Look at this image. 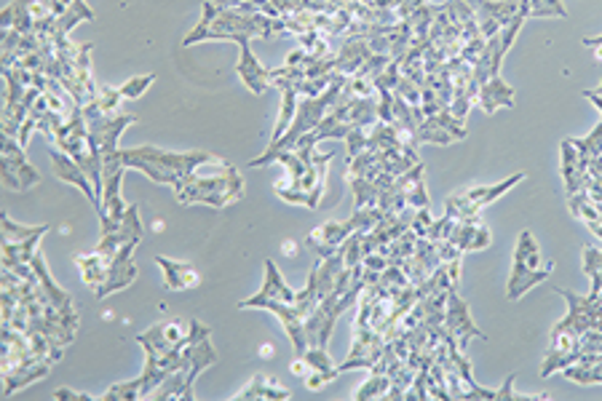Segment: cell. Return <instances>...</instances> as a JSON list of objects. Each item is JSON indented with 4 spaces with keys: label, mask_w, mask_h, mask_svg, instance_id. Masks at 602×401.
<instances>
[{
    "label": "cell",
    "mask_w": 602,
    "mask_h": 401,
    "mask_svg": "<svg viewBox=\"0 0 602 401\" xmlns=\"http://www.w3.org/2000/svg\"><path fill=\"white\" fill-rule=\"evenodd\" d=\"M428 369H431V366H420V369L415 372V380H412V385H410V390H407L404 398H412V401H426V398H431V393H428Z\"/></svg>",
    "instance_id": "obj_36"
},
{
    "label": "cell",
    "mask_w": 602,
    "mask_h": 401,
    "mask_svg": "<svg viewBox=\"0 0 602 401\" xmlns=\"http://www.w3.org/2000/svg\"><path fill=\"white\" fill-rule=\"evenodd\" d=\"M142 398V380L134 377L129 382H118V385H110L107 393H102L97 401H137Z\"/></svg>",
    "instance_id": "obj_31"
},
{
    "label": "cell",
    "mask_w": 602,
    "mask_h": 401,
    "mask_svg": "<svg viewBox=\"0 0 602 401\" xmlns=\"http://www.w3.org/2000/svg\"><path fill=\"white\" fill-rule=\"evenodd\" d=\"M367 128H362V126H351L348 128V137H346V150H348V156H346V166L367 148Z\"/></svg>",
    "instance_id": "obj_35"
},
{
    "label": "cell",
    "mask_w": 602,
    "mask_h": 401,
    "mask_svg": "<svg viewBox=\"0 0 602 401\" xmlns=\"http://www.w3.org/2000/svg\"><path fill=\"white\" fill-rule=\"evenodd\" d=\"M188 332H191V324H183L180 319H175V321H164V324H156V327L139 332L137 343L142 345V351H153L159 356H167L175 348H183L188 343Z\"/></svg>",
    "instance_id": "obj_11"
},
{
    "label": "cell",
    "mask_w": 602,
    "mask_h": 401,
    "mask_svg": "<svg viewBox=\"0 0 602 401\" xmlns=\"http://www.w3.org/2000/svg\"><path fill=\"white\" fill-rule=\"evenodd\" d=\"M175 198L180 204H207L215 209L231 206L244 198V177L236 166L223 164L209 177H185L175 185Z\"/></svg>",
    "instance_id": "obj_4"
},
{
    "label": "cell",
    "mask_w": 602,
    "mask_h": 401,
    "mask_svg": "<svg viewBox=\"0 0 602 401\" xmlns=\"http://www.w3.org/2000/svg\"><path fill=\"white\" fill-rule=\"evenodd\" d=\"M306 372H309V364L297 356V359H294V364H292V374H297V377H300V374H306Z\"/></svg>",
    "instance_id": "obj_42"
},
{
    "label": "cell",
    "mask_w": 602,
    "mask_h": 401,
    "mask_svg": "<svg viewBox=\"0 0 602 401\" xmlns=\"http://www.w3.org/2000/svg\"><path fill=\"white\" fill-rule=\"evenodd\" d=\"M102 112H121V102H123V94H121V89H110V86H99V91H97V96L91 99Z\"/></svg>",
    "instance_id": "obj_34"
},
{
    "label": "cell",
    "mask_w": 602,
    "mask_h": 401,
    "mask_svg": "<svg viewBox=\"0 0 602 401\" xmlns=\"http://www.w3.org/2000/svg\"><path fill=\"white\" fill-rule=\"evenodd\" d=\"M407 204L415 206V209H428V206H431L428 193H426V185H423V177L415 180V182L410 185V190H407Z\"/></svg>",
    "instance_id": "obj_38"
},
{
    "label": "cell",
    "mask_w": 602,
    "mask_h": 401,
    "mask_svg": "<svg viewBox=\"0 0 602 401\" xmlns=\"http://www.w3.org/2000/svg\"><path fill=\"white\" fill-rule=\"evenodd\" d=\"M4 30H20V33H35V17H33V0H12V4L0 14Z\"/></svg>",
    "instance_id": "obj_20"
},
{
    "label": "cell",
    "mask_w": 602,
    "mask_h": 401,
    "mask_svg": "<svg viewBox=\"0 0 602 401\" xmlns=\"http://www.w3.org/2000/svg\"><path fill=\"white\" fill-rule=\"evenodd\" d=\"M581 271L583 276L591 281V289H589V297L599 300V292H602V249H594V246H583V257H581Z\"/></svg>",
    "instance_id": "obj_24"
},
{
    "label": "cell",
    "mask_w": 602,
    "mask_h": 401,
    "mask_svg": "<svg viewBox=\"0 0 602 401\" xmlns=\"http://www.w3.org/2000/svg\"><path fill=\"white\" fill-rule=\"evenodd\" d=\"M330 382H332V380H330L324 372H314V374L309 377V388H311V390H319L322 385H330Z\"/></svg>",
    "instance_id": "obj_41"
},
{
    "label": "cell",
    "mask_w": 602,
    "mask_h": 401,
    "mask_svg": "<svg viewBox=\"0 0 602 401\" xmlns=\"http://www.w3.org/2000/svg\"><path fill=\"white\" fill-rule=\"evenodd\" d=\"M444 327L456 335V340H458V345H461L464 351H466L469 343H474V340H482V343L488 340V335L477 329V324H474V319H472V311H469V303L458 295V287H453V289H450V295H447Z\"/></svg>",
    "instance_id": "obj_10"
},
{
    "label": "cell",
    "mask_w": 602,
    "mask_h": 401,
    "mask_svg": "<svg viewBox=\"0 0 602 401\" xmlns=\"http://www.w3.org/2000/svg\"><path fill=\"white\" fill-rule=\"evenodd\" d=\"M156 81V75H137V78H131V81H126L123 86H121V94H123V99H139L145 91H147V86Z\"/></svg>",
    "instance_id": "obj_37"
},
{
    "label": "cell",
    "mask_w": 602,
    "mask_h": 401,
    "mask_svg": "<svg viewBox=\"0 0 602 401\" xmlns=\"http://www.w3.org/2000/svg\"><path fill=\"white\" fill-rule=\"evenodd\" d=\"M123 166L142 172L147 180H153L156 185H177L180 180L191 177L199 166L215 164L223 166L225 161L215 153L207 150H188V153H175V150H161L153 145H142V148H129L121 150Z\"/></svg>",
    "instance_id": "obj_2"
},
{
    "label": "cell",
    "mask_w": 602,
    "mask_h": 401,
    "mask_svg": "<svg viewBox=\"0 0 602 401\" xmlns=\"http://www.w3.org/2000/svg\"><path fill=\"white\" fill-rule=\"evenodd\" d=\"M276 33V19L268 14H244L238 9L217 6L212 0L201 6V22L185 35L183 46H196L201 41H252V38H270Z\"/></svg>",
    "instance_id": "obj_1"
},
{
    "label": "cell",
    "mask_w": 602,
    "mask_h": 401,
    "mask_svg": "<svg viewBox=\"0 0 602 401\" xmlns=\"http://www.w3.org/2000/svg\"><path fill=\"white\" fill-rule=\"evenodd\" d=\"M546 17H559V19L567 17L562 0H528V19H546Z\"/></svg>",
    "instance_id": "obj_33"
},
{
    "label": "cell",
    "mask_w": 602,
    "mask_h": 401,
    "mask_svg": "<svg viewBox=\"0 0 602 401\" xmlns=\"http://www.w3.org/2000/svg\"><path fill=\"white\" fill-rule=\"evenodd\" d=\"M346 182L354 190V209H370L380 204L383 188L375 180H364V177H346Z\"/></svg>",
    "instance_id": "obj_25"
},
{
    "label": "cell",
    "mask_w": 602,
    "mask_h": 401,
    "mask_svg": "<svg viewBox=\"0 0 602 401\" xmlns=\"http://www.w3.org/2000/svg\"><path fill=\"white\" fill-rule=\"evenodd\" d=\"M51 372V364L49 361H38V359H30V361H22V364H14V366H4V396H14L17 390L43 380L46 374Z\"/></svg>",
    "instance_id": "obj_17"
},
{
    "label": "cell",
    "mask_w": 602,
    "mask_h": 401,
    "mask_svg": "<svg viewBox=\"0 0 602 401\" xmlns=\"http://www.w3.org/2000/svg\"><path fill=\"white\" fill-rule=\"evenodd\" d=\"M346 83H348V75H340V73H338V78L330 83V89H327L324 94H319V96H300V104H297V112H294L289 128L281 134V137H278L276 143H270L268 150H265L260 158H254L249 166H252V169L268 166V158H270V156H276V153H281V150H294L297 140L303 137V134L314 131V128L327 118V112L335 107V102H338V96H340V91H343Z\"/></svg>",
    "instance_id": "obj_3"
},
{
    "label": "cell",
    "mask_w": 602,
    "mask_h": 401,
    "mask_svg": "<svg viewBox=\"0 0 602 401\" xmlns=\"http://www.w3.org/2000/svg\"><path fill=\"white\" fill-rule=\"evenodd\" d=\"M191 324V332H188V343L183 348V356H180V369H185V398H196L193 393V382L196 377L209 369L212 364H217V351L212 345V329L201 321H188Z\"/></svg>",
    "instance_id": "obj_6"
},
{
    "label": "cell",
    "mask_w": 602,
    "mask_h": 401,
    "mask_svg": "<svg viewBox=\"0 0 602 401\" xmlns=\"http://www.w3.org/2000/svg\"><path fill=\"white\" fill-rule=\"evenodd\" d=\"M38 233H49V225H20L14 222L6 212H4V241H12V243H20V241H27Z\"/></svg>",
    "instance_id": "obj_28"
},
{
    "label": "cell",
    "mask_w": 602,
    "mask_h": 401,
    "mask_svg": "<svg viewBox=\"0 0 602 401\" xmlns=\"http://www.w3.org/2000/svg\"><path fill=\"white\" fill-rule=\"evenodd\" d=\"M300 359H303L306 364H309V369H314V372H324L330 380H335L340 372H338V364L330 359V353H327V348H309L303 356H300Z\"/></svg>",
    "instance_id": "obj_30"
},
{
    "label": "cell",
    "mask_w": 602,
    "mask_h": 401,
    "mask_svg": "<svg viewBox=\"0 0 602 401\" xmlns=\"http://www.w3.org/2000/svg\"><path fill=\"white\" fill-rule=\"evenodd\" d=\"M551 271H554V265L541 259V249H538V241L533 238V233L522 230L517 238V249H514V265H512V276L506 284V297L512 303L522 300L533 287L546 281L551 276Z\"/></svg>",
    "instance_id": "obj_5"
},
{
    "label": "cell",
    "mask_w": 602,
    "mask_h": 401,
    "mask_svg": "<svg viewBox=\"0 0 602 401\" xmlns=\"http://www.w3.org/2000/svg\"><path fill=\"white\" fill-rule=\"evenodd\" d=\"M233 398H244V401H254V398H289V390L281 388L276 380H268L265 374H254L252 382L238 390Z\"/></svg>",
    "instance_id": "obj_23"
},
{
    "label": "cell",
    "mask_w": 602,
    "mask_h": 401,
    "mask_svg": "<svg viewBox=\"0 0 602 401\" xmlns=\"http://www.w3.org/2000/svg\"><path fill=\"white\" fill-rule=\"evenodd\" d=\"M260 300H281V303H294L297 300V292L286 287V281L278 274V267H276L273 259H265V281H262V289L257 295H252L249 300H238V308L241 311H249Z\"/></svg>",
    "instance_id": "obj_16"
},
{
    "label": "cell",
    "mask_w": 602,
    "mask_h": 401,
    "mask_svg": "<svg viewBox=\"0 0 602 401\" xmlns=\"http://www.w3.org/2000/svg\"><path fill=\"white\" fill-rule=\"evenodd\" d=\"M444 241H453L464 254L469 251H482L493 243V235L485 225V220L477 217H464V220H450Z\"/></svg>",
    "instance_id": "obj_12"
},
{
    "label": "cell",
    "mask_w": 602,
    "mask_h": 401,
    "mask_svg": "<svg viewBox=\"0 0 602 401\" xmlns=\"http://www.w3.org/2000/svg\"><path fill=\"white\" fill-rule=\"evenodd\" d=\"M514 96H517L514 86H509V83L498 75V78H490V81L480 89L477 104H480L488 115H493L498 107H514Z\"/></svg>",
    "instance_id": "obj_19"
},
{
    "label": "cell",
    "mask_w": 602,
    "mask_h": 401,
    "mask_svg": "<svg viewBox=\"0 0 602 401\" xmlns=\"http://www.w3.org/2000/svg\"><path fill=\"white\" fill-rule=\"evenodd\" d=\"M423 143H431V145H453L456 143V137L450 131H444L434 118H426L423 123H420V128H418V145H423Z\"/></svg>",
    "instance_id": "obj_29"
},
{
    "label": "cell",
    "mask_w": 602,
    "mask_h": 401,
    "mask_svg": "<svg viewBox=\"0 0 602 401\" xmlns=\"http://www.w3.org/2000/svg\"><path fill=\"white\" fill-rule=\"evenodd\" d=\"M573 145H575V150H578V161H581V166H586L589 169V164L594 161V158H599L602 156V120L594 126V131L589 134V137H583V140H570Z\"/></svg>",
    "instance_id": "obj_27"
},
{
    "label": "cell",
    "mask_w": 602,
    "mask_h": 401,
    "mask_svg": "<svg viewBox=\"0 0 602 401\" xmlns=\"http://www.w3.org/2000/svg\"><path fill=\"white\" fill-rule=\"evenodd\" d=\"M142 233H145V227H142V220H139V206H137V204H129V209H126L121 225H118L113 233H99V243H97L94 251H99V254H105V257H113L123 243H129V241H134V238L142 241Z\"/></svg>",
    "instance_id": "obj_14"
},
{
    "label": "cell",
    "mask_w": 602,
    "mask_h": 401,
    "mask_svg": "<svg viewBox=\"0 0 602 401\" xmlns=\"http://www.w3.org/2000/svg\"><path fill=\"white\" fill-rule=\"evenodd\" d=\"M54 398H59V401H94V396H89V393H75V390H70V388H59V390L54 393Z\"/></svg>",
    "instance_id": "obj_40"
},
{
    "label": "cell",
    "mask_w": 602,
    "mask_h": 401,
    "mask_svg": "<svg viewBox=\"0 0 602 401\" xmlns=\"http://www.w3.org/2000/svg\"><path fill=\"white\" fill-rule=\"evenodd\" d=\"M139 246V238H134V241H129V243H123L115 254H113V262H110V267H107V276H105V281L94 289V297L97 300H105L107 295H115V292H123V289H129L134 281H137V265H134V249Z\"/></svg>",
    "instance_id": "obj_9"
},
{
    "label": "cell",
    "mask_w": 602,
    "mask_h": 401,
    "mask_svg": "<svg viewBox=\"0 0 602 401\" xmlns=\"http://www.w3.org/2000/svg\"><path fill=\"white\" fill-rule=\"evenodd\" d=\"M434 220H431V212L428 209H415V217H412V230L418 233V235H426V230H428V225H431Z\"/></svg>",
    "instance_id": "obj_39"
},
{
    "label": "cell",
    "mask_w": 602,
    "mask_h": 401,
    "mask_svg": "<svg viewBox=\"0 0 602 401\" xmlns=\"http://www.w3.org/2000/svg\"><path fill=\"white\" fill-rule=\"evenodd\" d=\"M388 388H391V377L386 374V364L378 361L372 366V377L356 390V401H364V398H386L388 396Z\"/></svg>",
    "instance_id": "obj_26"
},
{
    "label": "cell",
    "mask_w": 602,
    "mask_h": 401,
    "mask_svg": "<svg viewBox=\"0 0 602 401\" xmlns=\"http://www.w3.org/2000/svg\"><path fill=\"white\" fill-rule=\"evenodd\" d=\"M49 158H51V166H54V174L62 180V182H67V185H75L89 201H91V206H94V212H99V206H102V198L97 196V190H94V182H91V177L86 174V169L73 158V156H67L65 150H49Z\"/></svg>",
    "instance_id": "obj_13"
},
{
    "label": "cell",
    "mask_w": 602,
    "mask_h": 401,
    "mask_svg": "<svg viewBox=\"0 0 602 401\" xmlns=\"http://www.w3.org/2000/svg\"><path fill=\"white\" fill-rule=\"evenodd\" d=\"M525 180V172H517L512 177H506L504 182L498 185H477V188H469L464 193H456L450 196L444 201V214H450L453 220H464V217H477L485 206H490L496 198H501L506 190H512L517 182Z\"/></svg>",
    "instance_id": "obj_8"
},
{
    "label": "cell",
    "mask_w": 602,
    "mask_h": 401,
    "mask_svg": "<svg viewBox=\"0 0 602 401\" xmlns=\"http://www.w3.org/2000/svg\"><path fill=\"white\" fill-rule=\"evenodd\" d=\"M273 86L281 91V112H278V118H276V126H273V134H270V143H276L281 134L289 128V123H292V118H294V112H297V104H300V94H297V89H292L289 83H284V81H273ZM268 143V145H270Z\"/></svg>",
    "instance_id": "obj_21"
},
{
    "label": "cell",
    "mask_w": 602,
    "mask_h": 401,
    "mask_svg": "<svg viewBox=\"0 0 602 401\" xmlns=\"http://www.w3.org/2000/svg\"><path fill=\"white\" fill-rule=\"evenodd\" d=\"M260 356L270 359V356H273V348H270V345H262V348H260Z\"/></svg>",
    "instance_id": "obj_43"
},
{
    "label": "cell",
    "mask_w": 602,
    "mask_h": 401,
    "mask_svg": "<svg viewBox=\"0 0 602 401\" xmlns=\"http://www.w3.org/2000/svg\"><path fill=\"white\" fill-rule=\"evenodd\" d=\"M559 150H562V180H565V193L573 196V193L581 190V177L586 174V166H581L578 150H575V145H573L570 140H565V143L559 145Z\"/></svg>",
    "instance_id": "obj_22"
},
{
    "label": "cell",
    "mask_w": 602,
    "mask_h": 401,
    "mask_svg": "<svg viewBox=\"0 0 602 401\" xmlns=\"http://www.w3.org/2000/svg\"><path fill=\"white\" fill-rule=\"evenodd\" d=\"M241 46V57H238V62H236V75L241 78V83L252 91V94H262L268 86H273V70H268V67H262L260 65V59L254 57V51H252V41H244V43H238Z\"/></svg>",
    "instance_id": "obj_15"
},
{
    "label": "cell",
    "mask_w": 602,
    "mask_h": 401,
    "mask_svg": "<svg viewBox=\"0 0 602 401\" xmlns=\"http://www.w3.org/2000/svg\"><path fill=\"white\" fill-rule=\"evenodd\" d=\"M156 401H169V398H185V369H177L172 372L161 385L159 390L153 393Z\"/></svg>",
    "instance_id": "obj_32"
},
{
    "label": "cell",
    "mask_w": 602,
    "mask_h": 401,
    "mask_svg": "<svg viewBox=\"0 0 602 401\" xmlns=\"http://www.w3.org/2000/svg\"><path fill=\"white\" fill-rule=\"evenodd\" d=\"M0 169H4V188L27 193L41 185V172L27 161L25 145L17 137L4 134V143H0Z\"/></svg>",
    "instance_id": "obj_7"
},
{
    "label": "cell",
    "mask_w": 602,
    "mask_h": 401,
    "mask_svg": "<svg viewBox=\"0 0 602 401\" xmlns=\"http://www.w3.org/2000/svg\"><path fill=\"white\" fill-rule=\"evenodd\" d=\"M156 262L161 265L164 287L169 292H188V289H196L201 284L199 271L188 262H177V259H169V257H156Z\"/></svg>",
    "instance_id": "obj_18"
}]
</instances>
